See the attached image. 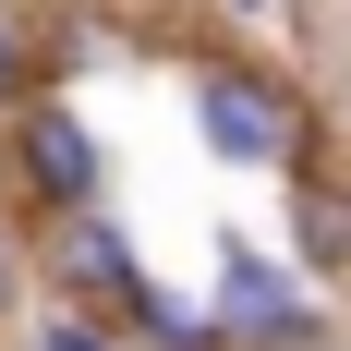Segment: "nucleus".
Masks as SVG:
<instances>
[{
  "label": "nucleus",
  "instance_id": "nucleus-5",
  "mask_svg": "<svg viewBox=\"0 0 351 351\" xmlns=\"http://www.w3.org/2000/svg\"><path fill=\"white\" fill-rule=\"evenodd\" d=\"M121 327H134V351H218L206 291H170V279H145V303H134Z\"/></svg>",
  "mask_w": 351,
  "mask_h": 351
},
{
  "label": "nucleus",
  "instance_id": "nucleus-1",
  "mask_svg": "<svg viewBox=\"0 0 351 351\" xmlns=\"http://www.w3.org/2000/svg\"><path fill=\"white\" fill-rule=\"evenodd\" d=\"M182 121L206 145V170L230 182H291L315 158V97L291 85L279 61H254V49H206V61H182Z\"/></svg>",
  "mask_w": 351,
  "mask_h": 351
},
{
  "label": "nucleus",
  "instance_id": "nucleus-6",
  "mask_svg": "<svg viewBox=\"0 0 351 351\" xmlns=\"http://www.w3.org/2000/svg\"><path fill=\"white\" fill-rule=\"evenodd\" d=\"M25 351H134L121 315H85V303H36L25 315Z\"/></svg>",
  "mask_w": 351,
  "mask_h": 351
},
{
  "label": "nucleus",
  "instance_id": "nucleus-8",
  "mask_svg": "<svg viewBox=\"0 0 351 351\" xmlns=\"http://www.w3.org/2000/svg\"><path fill=\"white\" fill-rule=\"evenodd\" d=\"M36 85H49V61H36V36H25V12H0V109H25Z\"/></svg>",
  "mask_w": 351,
  "mask_h": 351
},
{
  "label": "nucleus",
  "instance_id": "nucleus-9",
  "mask_svg": "<svg viewBox=\"0 0 351 351\" xmlns=\"http://www.w3.org/2000/svg\"><path fill=\"white\" fill-rule=\"evenodd\" d=\"M206 12H230V25H267V12H279V0H206Z\"/></svg>",
  "mask_w": 351,
  "mask_h": 351
},
{
  "label": "nucleus",
  "instance_id": "nucleus-7",
  "mask_svg": "<svg viewBox=\"0 0 351 351\" xmlns=\"http://www.w3.org/2000/svg\"><path fill=\"white\" fill-rule=\"evenodd\" d=\"M36 303H49V291H36V243L12 230V218H0V327H25Z\"/></svg>",
  "mask_w": 351,
  "mask_h": 351
},
{
  "label": "nucleus",
  "instance_id": "nucleus-2",
  "mask_svg": "<svg viewBox=\"0 0 351 351\" xmlns=\"http://www.w3.org/2000/svg\"><path fill=\"white\" fill-rule=\"evenodd\" d=\"M109 182H121V170H109V134H97V109H85V97L36 85L25 109H0V194H12L25 230L109 206Z\"/></svg>",
  "mask_w": 351,
  "mask_h": 351
},
{
  "label": "nucleus",
  "instance_id": "nucleus-3",
  "mask_svg": "<svg viewBox=\"0 0 351 351\" xmlns=\"http://www.w3.org/2000/svg\"><path fill=\"white\" fill-rule=\"evenodd\" d=\"M145 243L121 230V206H85V218H49L36 230V291L49 303H85V315H134L145 303Z\"/></svg>",
  "mask_w": 351,
  "mask_h": 351
},
{
  "label": "nucleus",
  "instance_id": "nucleus-4",
  "mask_svg": "<svg viewBox=\"0 0 351 351\" xmlns=\"http://www.w3.org/2000/svg\"><path fill=\"white\" fill-rule=\"evenodd\" d=\"M279 254H291L315 291H339V303H351V170L327 158V145L279 182Z\"/></svg>",
  "mask_w": 351,
  "mask_h": 351
}]
</instances>
